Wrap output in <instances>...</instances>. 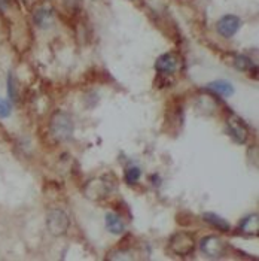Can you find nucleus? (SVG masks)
Wrapping results in <instances>:
<instances>
[{"instance_id":"obj_1","label":"nucleus","mask_w":259,"mask_h":261,"mask_svg":"<svg viewBox=\"0 0 259 261\" xmlns=\"http://www.w3.org/2000/svg\"><path fill=\"white\" fill-rule=\"evenodd\" d=\"M51 131L58 140H66L73 133L72 118L64 112H55L51 118Z\"/></svg>"},{"instance_id":"obj_2","label":"nucleus","mask_w":259,"mask_h":261,"mask_svg":"<svg viewBox=\"0 0 259 261\" xmlns=\"http://www.w3.org/2000/svg\"><path fill=\"white\" fill-rule=\"evenodd\" d=\"M46 226L54 236L64 235L69 229V217L61 209H52L46 217Z\"/></svg>"},{"instance_id":"obj_3","label":"nucleus","mask_w":259,"mask_h":261,"mask_svg":"<svg viewBox=\"0 0 259 261\" xmlns=\"http://www.w3.org/2000/svg\"><path fill=\"white\" fill-rule=\"evenodd\" d=\"M227 129H228V133L231 134V137L236 142H239V143H245L248 140V137H249L248 126L237 115H231L227 120Z\"/></svg>"},{"instance_id":"obj_4","label":"nucleus","mask_w":259,"mask_h":261,"mask_svg":"<svg viewBox=\"0 0 259 261\" xmlns=\"http://www.w3.org/2000/svg\"><path fill=\"white\" fill-rule=\"evenodd\" d=\"M242 27V19L236 15H225L218 21V33L222 37H233Z\"/></svg>"},{"instance_id":"obj_5","label":"nucleus","mask_w":259,"mask_h":261,"mask_svg":"<svg viewBox=\"0 0 259 261\" xmlns=\"http://www.w3.org/2000/svg\"><path fill=\"white\" fill-rule=\"evenodd\" d=\"M179 67V57L173 52H167L158 57L155 61V69L161 75H173Z\"/></svg>"},{"instance_id":"obj_6","label":"nucleus","mask_w":259,"mask_h":261,"mask_svg":"<svg viewBox=\"0 0 259 261\" xmlns=\"http://www.w3.org/2000/svg\"><path fill=\"white\" fill-rule=\"evenodd\" d=\"M200 247H201V251L206 256L212 257V259H218V257H221L225 253V244L218 236H207V238H204L201 241Z\"/></svg>"},{"instance_id":"obj_7","label":"nucleus","mask_w":259,"mask_h":261,"mask_svg":"<svg viewBox=\"0 0 259 261\" xmlns=\"http://www.w3.org/2000/svg\"><path fill=\"white\" fill-rule=\"evenodd\" d=\"M170 248L179 256H186L194 250V241L188 233H177L171 238Z\"/></svg>"},{"instance_id":"obj_8","label":"nucleus","mask_w":259,"mask_h":261,"mask_svg":"<svg viewBox=\"0 0 259 261\" xmlns=\"http://www.w3.org/2000/svg\"><path fill=\"white\" fill-rule=\"evenodd\" d=\"M240 230L242 233L248 235V236H257L259 233V217L257 214H252L249 217H246L242 224H240Z\"/></svg>"},{"instance_id":"obj_9","label":"nucleus","mask_w":259,"mask_h":261,"mask_svg":"<svg viewBox=\"0 0 259 261\" xmlns=\"http://www.w3.org/2000/svg\"><path fill=\"white\" fill-rule=\"evenodd\" d=\"M207 88L212 90V91H215V93H218V94H221V96H224V97H230V96H233L234 91H236L231 82H228V81H221V79H219V81L210 82V84L207 85Z\"/></svg>"},{"instance_id":"obj_10","label":"nucleus","mask_w":259,"mask_h":261,"mask_svg":"<svg viewBox=\"0 0 259 261\" xmlns=\"http://www.w3.org/2000/svg\"><path fill=\"white\" fill-rule=\"evenodd\" d=\"M106 227L114 235H123L124 230H126L123 220L117 214H112V212L106 214Z\"/></svg>"},{"instance_id":"obj_11","label":"nucleus","mask_w":259,"mask_h":261,"mask_svg":"<svg viewBox=\"0 0 259 261\" xmlns=\"http://www.w3.org/2000/svg\"><path fill=\"white\" fill-rule=\"evenodd\" d=\"M203 218H204L209 224L215 226L216 229H219V230H222V232H230V229H231L230 223H228L225 218H222L221 215H218V214L204 212V214H203Z\"/></svg>"},{"instance_id":"obj_12","label":"nucleus","mask_w":259,"mask_h":261,"mask_svg":"<svg viewBox=\"0 0 259 261\" xmlns=\"http://www.w3.org/2000/svg\"><path fill=\"white\" fill-rule=\"evenodd\" d=\"M34 22L40 28H48L52 24V12L49 9H46V7H42V9L36 10Z\"/></svg>"},{"instance_id":"obj_13","label":"nucleus","mask_w":259,"mask_h":261,"mask_svg":"<svg viewBox=\"0 0 259 261\" xmlns=\"http://www.w3.org/2000/svg\"><path fill=\"white\" fill-rule=\"evenodd\" d=\"M234 66H236L239 70H242V72H248V70H251L252 67H255L254 63H252V60H251L249 57H246V55H236V58H234Z\"/></svg>"},{"instance_id":"obj_14","label":"nucleus","mask_w":259,"mask_h":261,"mask_svg":"<svg viewBox=\"0 0 259 261\" xmlns=\"http://www.w3.org/2000/svg\"><path fill=\"white\" fill-rule=\"evenodd\" d=\"M7 94L12 100H16L18 99V90H16V81L13 78L12 73H9L7 76Z\"/></svg>"},{"instance_id":"obj_15","label":"nucleus","mask_w":259,"mask_h":261,"mask_svg":"<svg viewBox=\"0 0 259 261\" xmlns=\"http://www.w3.org/2000/svg\"><path fill=\"white\" fill-rule=\"evenodd\" d=\"M140 176H141V170L138 167H135V166L130 167L129 170H127V173H126V179L130 184H135L140 179Z\"/></svg>"},{"instance_id":"obj_16","label":"nucleus","mask_w":259,"mask_h":261,"mask_svg":"<svg viewBox=\"0 0 259 261\" xmlns=\"http://www.w3.org/2000/svg\"><path fill=\"white\" fill-rule=\"evenodd\" d=\"M10 112H12L10 103L0 97V118H7L10 115Z\"/></svg>"},{"instance_id":"obj_17","label":"nucleus","mask_w":259,"mask_h":261,"mask_svg":"<svg viewBox=\"0 0 259 261\" xmlns=\"http://www.w3.org/2000/svg\"><path fill=\"white\" fill-rule=\"evenodd\" d=\"M9 6V0H0V10L6 9Z\"/></svg>"}]
</instances>
